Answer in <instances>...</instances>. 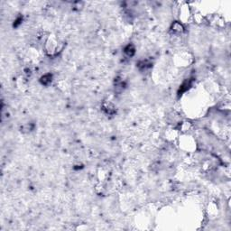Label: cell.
<instances>
[{
  "label": "cell",
  "instance_id": "1",
  "mask_svg": "<svg viewBox=\"0 0 231 231\" xmlns=\"http://www.w3.org/2000/svg\"><path fill=\"white\" fill-rule=\"evenodd\" d=\"M102 110L106 115H113L116 113L115 106L111 102H104L102 105Z\"/></svg>",
  "mask_w": 231,
  "mask_h": 231
},
{
  "label": "cell",
  "instance_id": "2",
  "mask_svg": "<svg viewBox=\"0 0 231 231\" xmlns=\"http://www.w3.org/2000/svg\"><path fill=\"white\" fill-rule=\"evenodd\" d=\"M137 67H138V69L140 71H147L148 69H150L152 67V62L149 60H142V61H138Z\"/></svg>",
  "mask_w": 231,
  "mask_h": 231
},
{
  "label": "cell",
  "instance_id": "3",
  "mask_svg": "<svg viewBox=\"0 0 231 231\" xmlns=\"http://www.w3.org/2000/svg\"><path fill=\"white\" fill-rule=\"evenodd\" d=\"M191 85H192V81H191L190 79L187 80V81H184V82L182 83V85H181L178 94H179V95H182V93L186 92V91H188L190 87H191Z\"/></svg>",
  "mask_w": 231,
  "mask_h": 231
},
{
  "label": "cell",
  "instance_id": "4",
  "mask_svg": "<svg viewBox=\"0 0 231 231\" xmlns=\"http://www.w3.org/2000/svg\"><path fill=\"white\" fill-rule=\"evenodd\" d=\"M124 52L125 54L128 57H133L135 53V45L132 44V43H129L127 44L124 49Z\"/></svg>",
  "mask_w": 231,
  "mask_h": 231
},
{
  "label": "cell",
  "instance_id": "5",
  "mask_svg": "<svg viewBox=\"0 0 231 231\" xmlns=\"http://www.w3.org/2000/svg\"><path fill=\"white\" fill-rule=\"evenodd\" d=\"M171 29H172L173 33H182L184 32V27H183L182 24H181L180 22H174L173 25H172V27H171Z\"/></svg>",
  "mask_w": 231,
  "mask_h": 231
},
{
  "label": "cell",
  "instance_id": "6",
  "mask_svg": "<svg viewBox=\"0 0 231 231\" xmlns=\"http://www.w3.org/2000/svg\"><path fill=\"white\" fill-rule=\"evenodd\" d=\"M52 81V75L51 73H46L43 76H42L41 79H40V82L44 85V86H48Z\"/></svg>",
  "mask_w": 231,
  "mask_h": 231
},
{
  "label": "cell",
  "instance_id": "7",
  "mask_svg": "<svg viewBox=\"0 0 231 231\" xmlns=\"http://www.w3.org/2000/svg\"><path fill=\"white\" fill-rule=\"evenodd\" d=\"M125 83L123 80L119 79V78H116V80L115 81V89L117 92H120L125 89Z\"/></svg>",
  "mask_w": 231,
  "mask_h": 231
},
{
  "label": "cell",
  "instance_id": "8",
  "mask_svg": "<svg viewBox=\"0 0 231 231\" xmlns=\"http://www.w3.org/2000/svg\"><path fill=\"white\" fill-rule=\"evenodd\" d=\"M21 132L23 133H30L34 129V124L33 123H26L21 126Z\"/></svg>",
  "mask_w": 231,
  "mask_h": 231
},
{
  "label": "cell",
  "instance_id": "9",
  "mask_svg": "<svg viewBox=\"0 0 231 231\" xmlns=\"http://www.w3.org/2000/svg\"><path fill=\"white\" fill-rule=\"evenodd\" d=\"M180 125H181V130L184 131V132L189 131L190 129V127H191V124H190V122H183Z\"/></svg>",
  "mask_w": 231,
  "mask_h": 231
},
{
  "label": "cell",
  "instance_id": "10",
  "mask_svg": "<svg viewBox=\"0 0 231 231\" xmlns=\"http://www.w3.org/2000/svg\"><path fill=\"white\" fill-rule=\"evenodd\" d=\"M22 23H23V17H18L17 19L15 20L13 26H14V27H18Z\"/></svg>",
  "mask_w": 231,
  "mask_h": 231
}]
</instances>
